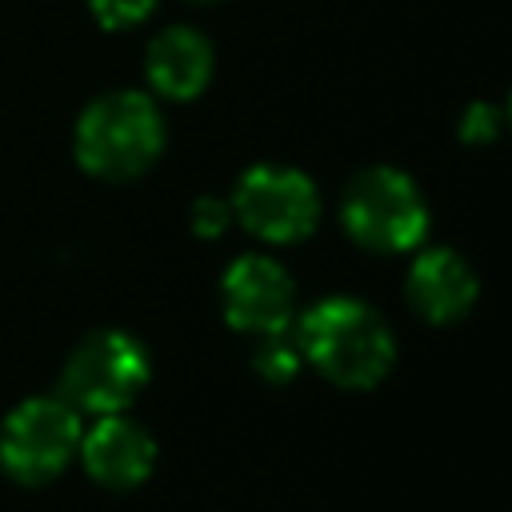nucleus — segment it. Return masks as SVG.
<instances>
[{
    "label": "nucleus",
    "mask_w": 512,
    "mask_h": 512,
    "mask_svg": "<svg viewBox=\"0 0 512 512\" xmlns=\"http://www.w3.org/2000/svg\"><path fill=\"white\" fill-rule=\"evenodd\" d=\"M296 348L340 388H372L392 372L396 340L376 308L352 296H328L304 312Z\"/></svg>",
    "instance_id": "nucleus-1"
},
{
    "label": "nucleus",
    "mask_w": 512,
    "mask_h": 512,
    "mask_svg": "<svg viewBox=\"0 0 512 512\" xmlns=\"http://www.w3.org/2000/svg\"><path fill=\"white\" fill-rule=\"evenodd\" d=\"M164 148V120L140 92H112L84 108L76 128V156L92 176H140Z\"/></svg>",
    "instance_id": "nucleus-2"
},
{
    "label": "nucleus",
    "mask_w": 512,
    "mask_h": 512,
    "mask_svg": "<svg viewBox=\"0 0 512 512\" xmlns=\"http://www.w3.org/2000/svg\"><path fill=\"white\" fill-rule=\"evenodd\" d=\"M340 220L344 232L364 248V252H408L424 240L428 232V204L416 188V180H408L400 168H364L352 176V184L344 188V204H340Z\"/></svg>",
    "instance_id": "nucleus-3"
},
{
    "label": "nucleus",
    "mask_w": 512,
    "mask_h": 512,
    "mask_svg": "<svg viewBox=\"0 0 512 512\" xmlns=\"http://www.w3.org/2000/svg\"><path fill=\"white\" fill-rule=\"evenodd\" d=\"M148 380V356L128 332H92L64 364V396L72 408L112 416L136 400Z\"/></svg>",
    "instance_id": "nucleus-4"
},
{
    "label": "nucleus",
    "mask_w": 512,
    "mask_h": 512,
    "mask_svg": "<svg viewBox=\"0 0 512 512\" xmlns=\"http://www.w3.org/2000/svg\"><path fill=\"white\" fill-rule=\"evenodd\" d=\"M232 212L252 236L268 244H296L312 236L320 220V200L304 172L280 164H256L240 176L232 192Z\"/></svg>",
    "instance_id": "nucleus-5"
},
{
    "label": "nucleus",
    "mask_w": 512,
    "mask_h": 512,
    "mask_svg": "<svg viewBox=\"0 0 512 512\" xmlns=\"http://www.w3.org/2000/svg\"><path fill=\"white\" fill-rule=\"evenodd\" d=\"M76 448H80L76 408L56 396L24 400L0 428V464L28 484L56 476Z\"/></svg>",
    "instance_id": "nucleus-6"
},
{
    "label": "nucleus",
    "mask_w": 512,
    "mask_h": 512,
    "mask_svg": "<svg viewBox=\"0 0 512 512\" xmlns=\"http://www.w3.org/2000/svg\"><path fill=\"white\" fill-rule=\"evenodd\" d=\"M220 296H224L228 324L240 328V332L280 336L292 324V304H296L292 276L272 256H240L224 272Z\"/></svg>",
    "instance_id": "nucleus-7"
},
{
    "label": "nucleus",
    "mask_w": 512,
    "mask_h": 512,
    "mask_svg": "<svg viewBox=\"0 0 512 512\" xmlns=\"http://www.w3.org/2000/svg\"><path fill=\"white\" fill-rule=\"evenodd\" d=\"M480 296V280L472 264L452 248L420 252L408 268V304L428 324H456L472 312Z\"/></svg>",
    "instance_id": "nucleus-8"
},
{
    "label": "nucleus",
    "mask_w": 512,
    "mask_h": 512,
    "mask_svg": "<svg viewBox=\"0 0 512 512\" xmlns=\"http://www.w3.org/2000/svg\"><path fill=\"white\" fill-rule=\"evenodd\" d=\"M80 452H84L88 476L100 480L104 488H136V484L152 472V464H156V444H152V436H148L136 420H128V416H120V412L104 416V420L84 436Z\"/></svg>",
    "instance_id": "nucleus-9"
},
{
    "label": "nucleus",
    "mask_w": 512,
    "mask_h": 512,
    "mask_svg": "<svg viewBox=\"0 0 512 512\" xmlns=\"http://www.w3.org/2000/svg\"><path fill=\"white\" fill-rule=\"evenodd\" d=\"M212 76V44L196 28H168L148 44V80L168 100H192Z\"/></svg>",
    "instance_id": "nucleus-10"
},
{
    "label": "nucleus",
    "mask_w": 512,
    "mask_h": 512,
    "mask_svg": "<svg viewBox=\"0 0 512 512\" xmlns=\"http://www.w3.org/2000/svg\"><path fill=\"white\" fill-rule=\"evenodd\" d=\"M260 340H264V344L256 348V372H260L264 380H272V384L292 380L304 356H300V348L288 340V332H280V336H260Z\"/></svg>",
    "instance_id": "nucleus-11"
},
{
    "label": "nucleus",
    "mask_w": 512,
    "mask_h": 512,
    "mask_svg": "<svg viewBox=\"0 0 512 512\" xmlns=\"http://www.w3.org/2000/svg\"><path fill=\"white\" fill-rule=\"evenodd\" d=\"M88 4H92L96 20H100V24H108V28L140 24V20L156 8V0H88Z\"/></svg>",
    "instance_id": "nucleus-12"
},
{
    "label": "nucleus",
    "mask_w": 512,
    "mask_h": 512,
    "mask_svg": "<svg viewBox=\"0 0 512 512\" xmlns=\"http://www.w3.org/2000/svg\"><path fill=\"white\" fill-rule=\"evenodd\" d=\"M500 128L504 124H500V112L492 104H468L460 116V140L464 144H488Z\"/></svg>",
    "instance_id": "nucleus-13"
},
{
    "label": "nucleus",
    "mask_w": 512,
    "mask_h": 512,
    "mask_svg": "<svg viewBox=\"0 0 512 512\" xmlns=\"http://www.w3.org/2000/svg\"><path fill=\"white\" fill-rule=\"evenodd\" d=\"M228 216H232V208H228L224 200L200 196V200L192 204V232H200V236H220L224 224H228Z\"/></svg>",
    "instance_id": "nucleus-14"
},
{
    "label": "nucleus",
    "mask_w": 512,
    "mask_h": 512,
    "mask_svg": "<svg viewBox=\"0 0 512 512\" xmlns=\"http://www.w3.org/2000/svg\"><path fill=\"white\" fill-rule=\"evenodd\" d=\"M504 112H508V128H512V96H508V108Z\"/></svg>",
    "instance_id": "nucleus-15"
}]
</instances>
